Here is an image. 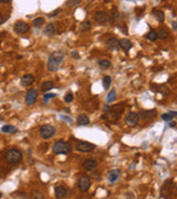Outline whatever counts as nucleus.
I'll list each match as a JSON object with an SVG mask.
<instances>
[{
	"label": "nucleus",
	"mask_w": 177,
	"mask_h": 199,
	"mask_svg": "<svg viewBox=\"0 0 177 199\" xmlns=\"http://www.w3.org/2000/svg\"><path fill=\"white\" fill-rule=\"evenodd\" d=\"M63 58H64V55H63L62 52H60V51L53 52L48 59V69H49V71H53V72L57 71L61 65Z\"/></svg>",
	"instance_id": "obj_1"
},
{
	"label": "nucleus",
	"mask_w": 177,
	"mask_h": 199,
	"mask_svg": "<svg viewBox=\"0 0 177 199\" xmlns=\"http://www.w3.org/2000/svg\"><path fill=\"white\" fill-rule=\"evenodd\" d=\"M5 159L8 162L9 164H18L22 160V153L17 148H11L8 149L5 153Z\"/></svg>",
	"instance_id": "obj_2"
},
{
	"label": "nucleus",
	"mask_w": 177,
	"mask_h": 199,
	"mask_svg": "<svg viewBox=\"0 0 177 199\" xmlns=\"http://www.w3.org/2000/svg\"><path fill=\"white\" fill-rule=\"evenodd\" d=\"M72 146L64 141H58L53 145V153L55 154H62V155H67L69 153H71Z\"/></svg>",
	"instance_id": "obj_3"
},
{
	"label": "nucleus",
	"mask_w": 177,
	"mask_h": 199,
	"mask_svg": "<svg viewBox=\"0 0 177 199\" xmlns=\"http://www.w3.org/2000/svg\"><path fill=\"white\" fill-rule=\"evenodd\" d=\"M55 134V128L50 124H45L40 128V135L44 140H49Z\"/></svg>",
	"instance_id": "obj_4"
},
{
	"label": "nucleus",
	"mask_w": 177,
	"mask_h": 199,
	"mask_svg": "<svg viewBox=\"0 0 177 199\" xmlns=\"http://www.w3.org/2000/svg\"><path fill=\"white\" fill-rule=\"evenodd\" d=\"M77 187L80 191L82 192H86V191L90 189L91 187V180L87 176H82L79 178V182H77Z\"/></svg>",
	"instance_id": "obj_5"
},
{
	"label": "nucleus",
	"mask_w": 177,
	"mask_h": 199,
	"mask_svg": "<svg viewBox=\"0 0 177 199\" xmlns=\"http://www.w3.org/2000/svg\"><path fill=\"white\" fill-rule=\"evenodd\" d=\"M95 145L94 144H91V143H86V142H81L79 144H76L75 149L80 153H90V152H93L95 149Z\"/></svg>",
	"instance_id": "obj_6"
},
{
	"label": "nucleus",
	"mask_w": 177,
	"mask_h": 199,
	"mask_svg": "<svg viewBox=\"0 0 177 199\" xmlns=\"http://www.w3.org/2000/svg\"><path fill=\"white\" fill-rule=\"evenodd\" d=\"M13 30L18 34H25L30 30V25L25 21H17L13 25Z\"/></svg>",
	"instance_id": "obj_7"
},
{
	"label": "nucleus",
	"mask_w": 177,
	"mask_h": 199,
	"mask_svg": "<svg viewBox=\"0 0 177 199\" xmlns=\"http://www.w3.org/2000/svg\"><path fill=\"white\" fill-rule=\"evenodd\" d=\"M94 19H95V21H96L99 25H105V23L109 22L110 17H109V15H108L106 12L99 11V12H96V13L94 15Z\"/></svg>",
	"instance_id": "obj_8"
},
{
	"label": "nucleus",
	"mask_w": 177,
	"mask_h": 199,
	"mask_svg": "<svg viewBox=\"0 0 177 199\" xmlns=\"http://www.w3.org/2000/svg\"><path fill=\"white\" fill-rule=\"evenodd\" d=\"M37 96H38V92L35 89H30L29 92L27 93V96H25V103L27 105H33L34 103L37 102Z\"/></svg>",
	"instance_id": "obj_9"
},
{
	"label": "nucleus",
	"mask_w": 177,
	"mask_h": 199,
	"mask_svg": "<svg viewBox=\"0 0 177 199\" xmlns=\"http://www.w3.org/2000/svg\"><path fill=\"white\" fill-rule=\"evenodd\" d=\"M138 121H140V115L137 113H135V112L128 113L126 118H125V122H126V124L128 126H135L138 123Z\"/></svg>",
	"instance_id": "obj_10"
},
{
	"label": "nucleus",
	"mask_w": 177,
	"mask_h": 199,
	"mask_svg": "<svg viewBox=\"0 0 177 199\" xmlns=\"http://www.w3.org/2000/svg\"><path fill=\"white\" fill-rule=\"evenodd\" d=\"M20 82H21V85L22 86H30V85H32L34 82V76L32 74H25L22 77H21V80H20Z\"/></svg>",
	"instance_id": "obj_11"
},
{
	"label": "nucleus",
	"mask_w": 177,
	"mask_h": 199,
	"mask_svg": "<svg viewBox=\"0 0 177 199\" xmlns=\"http://www.w3.org/2000/svg\"><path fill=\"white\" fill-rule=\"evenodd\" d=\"M96 166H98V162L94 158H89V159L84 160V163H83V168L86 170H93Z\"/></svg>",
	"instance_id": "obj_12"
},
{
	"label": "nucleus",
	"mask_w": 177,
	"mask_h": 199,
	"mask_svg": "<svg viewBox=\"0 0 177 199\" xmlns=\"http://www.w3.org/2000/svg\"><path fill=\"white\" fill-rule=\"evenodd\" d=\"M106 47L110 50H113V51H118L121 47H120V40L115 39V38H112L110 40H108L106 42Z\"/></svg>",
	"instance_id": "obj_13"
},
{
	"label": "nucleus",
	"mask_w": 177,
	"mask_h": 199,
	"mask_svg": "<svg viewBox=\"0 0 177 199\" xmlns=\"http://www.w3.org/2000/svg\"><path fill=\"white\" fill-rule=\"evenodd\" d=\"M54 194H55L57 198H65L67 195V189L63 186H58V187H55Z\"/></svg>",
	"instance_id": "obj_14"
},
{
	"label": "nucleus",
	"mask_w": 177,
	"mask_h": 199,
	"mask_svg": "<svg viewBox=\"0 0 177 199\" xmlns=\"http://www.w3.org/2000/svg\"><path fill=\"white\" fill-rule=\"evenodd\" d=\"M120 47H121L122 49L124 50L125 52H128L130 50L132 49L133 44H132V42L130 41L128 39H125V38H123V39H121V40H120Z\"/></svg>",
	"instance_id": "obj_15"
},
{
	"label": "nucleus",
	"mask_w": 177,
	"mask_h": 199,
	"mask_svg": "<svg viewBox=\"0 0 177 199\" xmlns=\"http://www.w3.org/2000/svg\"><path fill=\"white\" fill-rule=\"evenodd\" d=\"M120 175H121V173H120L118 169H113V170H111L110 173H109V175H108V179H109L111 182H115L118 178H120Z\"/></svg>",
	"instance_id": "obj_16"
},
{
	"label": "nucleus",
	"mask_w": 177,
	"mask_h": 199,
	"mask_svg": "<svg viewBox=\"0 0 177 199\" xmlns=\"http://www.w3.org/2000/svg\"><path fill=\"white\" fill-rule=\"evenodd\" d=\"M77 123L81 126H86V125L90 124V118H89V116L85 115V114H81L77 117Z\"/></svg>",
	"instance_id": "obj_17"
},
{
	"label": "nucleus",
	"mask_w": 177,
	"mask_h": 199,
	"mask_svg": "<svg viewBox=\"0 0 177 199\" xmlns=\"http://www.w3.org/2000/svg\"><path fill=\"white\" fill-rule=\"evenodd\" d=\"M141 116L144 120H150L154 116H156V111L155 110H151V111H142L141 112Z\"/></svg>",
	"instance_id": "obj_18"
},
{
	"label": "nucleus",
	"mask_w": 177,
	"mask_h": 199,
	"mask_svg": "<svg viewBox=\"0 0 177 199\" xmlns=\"http://www.w3.org/2000/svg\"><path fill=\"white\" fill-rule=\"evenodd\" d=\"M169 35V31L166 28H160V30L157 31V38H160V40H165L167 39Z\"/></svg>",
	"instance_id": "obj_19"
},
{
	"label": "nucleus",
	"mask_w": 177,
	"mask_h": 199,
	"mask_svg": "<svg viewBox=\"0 0 177 199\" xmlns=\"http://www.w3.org/2000/svg\"><path fill=\"white\" fill-rule=\"evenodd\" d=\"M18 131V128L16 126H12V125H5L1 127V132L2 133H9V134H13Z\"/></svg>",
	"instance_id": "obj_20"
},
{
	"label": "nucleus",
	"mask_w": 177,
	"mask_h": 199,
	"mask_svg": "<svg viewBox=\"0 0 177 199\" xmlns=\"http://www.w3.org/2000/svg\"><path fill=\"white\" fill-rule=\"evenodd\" d=\"M44 33L47 35H49V37H52L55 33V25H53V23H49V25L44 28Z\"/></svg>",
	"instance_id": "obj_21"
},
{
	"label": "nucleus",
	"mask_w": 177,
	"mask_h": 199,
	"mask_svg": "<svg viewBox=\"0 0 177 199\" xmlns=\"http://www.w3.org/2000/svg\"><path fill=\"white\" fill-rule=\"evenodd\" d=\"M53 86H54L53 82H51V81H47V82H44L41 84V91L42 92L50 91L51 89H53Z\"/></svg>",
	"instance_id": "obj_22"
},
{
	"label": "nucleus",
	"mask_w": 177,
	"mask_h": 199,
	"mask_svg": "<svg viewBox=\"0 0 177 199\" xmlns=\"http://www.w3.org/2000/svg\"><path fill=\"white\" fill-rule=\"evenodd\" d=\"M154 16L156 18V20L158 21V22H164V20H165V15H164V12L163 11H160V10H156V11H154Z\"/></svg>",
	"instance_id": "obj_23"
},
{
	"label": "nucleus",
	"mask_w": 177,
	"mask_h": 199,
	"mask_svg": "<svg viewBox=\"0 0 177 199\" xmlns=\"http://www.w3.org/2000/svg\"><path fill=\"white\" fill-rule=\"evenodd\" d=\"M90 29H91V22H90V21H87V20L83 21V22L80 25V31H81V32L89 31Z\"/></svg>",
	"instance_id": "obj_24"
},
{
	"label": "nucleus",
	"mask_w": 177,
	"mask_h": 199,
	"mask_svg": "<svg viewBox=\"0 0 177 199\" xmlns=\"http://www.w3.org/2000/svg\"><path fill=\"white\" fill-rule=\"evenodd\" d=\"M146 38H147V40H150V41H156L158 38H157V32L156 31H154V30H151L150 32L146 34Z\"/></svg>",
	"instance_id": "obj_25"
},
{
	"label": "nucleus",
	"mask_w": 177,
	"mask_h": 199,
	"mask_svg": "<svg viewBox=\"0 0 177 199\" xmlns=\"http://www.w3.org/2000/svg\"><path fill=\"white\" fill-rule=\"evenodd\" d=\"M111 82H112L111 76H109V75H105V76L103 77V86H104V89H105V90L110 87Z\"/></svg>",
	"instance_id": "obj_26"
},
{
	"label": "nucleus",
	"mask_w": 177,
	"mask_h": 199,
	"mask_svg": "<svg viewBox=\"0 0 177 199\" xmlns=\"http://www.w3.org/2000/svg\"><path fill=\"white\" fill-rule=\"evenodd\" d=\"M43 23H44V18H42V17L35 18V19L33 20V25L35 27V28H40Z\"/></svg>",
	"instance_id": "obj_27"
},
{
	"label": "nucleus",
	"mask_w": 177,
	"mask_h": 199,
	"mask_svg": "<svg viewBox=\"0 0 177 199\" xmlns=\"http://www.w3.org/2000/svg\"><path fill=\"white\" fill-rule=\"evenodd\" d=\"M98 63H99V65L101 66L102 69H109L111 66V62L109 60H100Z\"/></svg>",
	"instance_id": "obj_28"
},
{
	"label": "nucleus",
	"mask_w": 177,
	"mask_h": 199,
	"mask_svg": "<svg viewBox=\"0 0 177 199\" xmlns=\"http://www.w3.org/2000/svg\"><path fill=\"white\" fill-rule=\"evenodd\" d=\"M115 96H116V93H115V90H112V91L108 94V103H112V102H114L115 101Z\"/></svg>",
	"instance_id": "obj_29"
},
{
	"label": "nucleus",
	"mask_w": 177,
	"mask_h": 199,
	"mask_svg": "<svg viewBox=\"0 0 177 199\" xmlns=\"http://www.w3.org/2000/svg\"><path fill=\"white\" fill-rule=\"evenodd\" d=\"M173 117H174V116L172 115L170 113H165V114H163V115H162V118H163L164 121H166V122L172 121V120H173Z\"/></svg>",
	"instance_id": "obj_30"
},
{
	"label": "nucleus",
	"mask_w": 177,
	"mask_h": 199,
	"mask_svg": "<svg viewBox=\"0 0 177 199\" xmlns=\"http://www.w3.org/2000/svg\"><path fill=\"white\" fill-rule=\"evenodd\" d=\"M81 2V0H67V5L69 7H74L76 5H79Z\"/></svg>",
	"instance_id": "obj_31"
},
{
	"label": "nucleus",
	"mask_w": 177,
	"mask_h": 199,
	"mask_svg": "<svg viewBox=\"0 0 177 199\" xmlns=\"http://www.w3.org/2000/svg\"><path fill=\"white\" fill-rule=\"evenodd\" d=\"M64 101L67 102V103H70V102H72L73 101V94L71 93V92H69L65 94V96H64Z\"/></svg>",
	"instance_id": "obj_32"
},
{
	"label": "nucleus",
	"mask_w": 177,
	"mask_h": 199,
	"mask_svg": "<svg viewBox=\"0 0 177 199\" xmlns=\"http://www.w3.org/2000/svg\"><path fill=\"white\" fill-rule=\"evenodd\" d=\"M55 96H57V94H45L43 100H44V102H48V100L52 99V97H55Z\"/></svg>",
	"instance_id": "obj_33"
},
{
	"label": "nucleus",
	"mask_w": 177,
	"mask_h": 199,
	"mask_svg": "<svg viewBox=\"0 0 177 199\" xmlns=\"http://www.w3.org/2000/svg\"><path fill=\"white\" fill-rule=\"evenodd\" d=\"M60 12V9H57L54 12H51V13H49V17H52V16H57L58 13Z\"/></svg>",
	"instance_id": "obj_34"
},
{
	"label": "nucleus",
	"mask_w": 177,
	"mask_h": 199,
	"mask_svg": "<svg viewBox=\"0 0 177 199\" xmlns=\"http://www.w3.org/2000/svg\"><path fill=\"white\" fill-rule=\"evenodd\" d=\"M72 57H73V58H75V59L80 58V55L77 54V52H75V51H74V52H72Z\"/></svg>",
	"instance_id": "obj_35"
},
{
	"label": "nucleus",
	"mask_w": 177,
	"mask_h": 199,
	"mask_svg": "<svg viewBox=\"0 0 177 199\" xmlns=\"http://www.w3.org/2000/svg\"><path fill=\"white\" fill-rule=\"evenodd\" d=\"M103 110H104V112H105V111H106V112H109V111L111 110V108L109 106V105H105V108H103Z\"/></svg>",
	"instance_id": "obj_36"
},
{
	"label": "nucleus",
	"mask_w": 177,
	"mask_h": 199,
	"mask_svg": "<svg viewBox=\"0 0 177 199\" xmlns=\"http://www.w3.org/2000/svg\"><path fill=\"white\" fill-rule=\"evenodd\" d=\"M172 25H173V28H174L175 30H177V22H176V21H174Z\"/></svg>",
	"instance_id": "obj_37"
},
{
	"label": "nucleus",
	"mask_w": 177,
	"mask_h": 199,
	"mask_svg": "<svg viewBox=\"0 0 177 199\" xmlns=\"http://www.w3.org/2000/svg\"><path fill=\"white\" fill-rule=\"evenodd\" d=\"M3 21H5V19H3V16H2L1 13H0V25H1V23H2Z\"/></svg>",
	"instance_id": "obj_38"
},
{
	"label": "nucleus",
	"mask_w": 177,
	"mask_h": 199,
	"mask_svg": "<svg viewBox=\"0 0 177 199\" xmlns=\"http://www.w3.org/2000/svg\"><path fill=\"white\" fill-rule=\"evenodd\" d=\"M10 1H11V0H0L1 3H9Z\"/></svg>",
	"instance_id": "obj_39"
},
{
	"label": "nucleus",
	"mask_w": 177,
	"mask_h": 199,
	"mask_svg": "<svg viewBox=\"0 0 177 199\" xmlns=\"http://www.w3.org/2000/svg\"><path fill=\"white\" fill-rule=\"evenodd\" d=\"M175 124H176V123H174V122H172V123H170V126H172V127H174V126H175Z\"/></svg>",
	"instance_id": "obj_40"
},
{
	"label": "nucleus",
	"mask_w": 177,
	"mask_h": 199,
	"mask_svg": "<svg viewBox=\"0 0 177 199\" xmlns=\"http://www.w3.org/2000/svg\"><path fill=\"white\" fill-rule=\"evenodd\" d=\"M1 197H2V194H1V192H0V198H1Z\"/></svg>",
	"instance_id": "obj_41"
}]
</instances>
